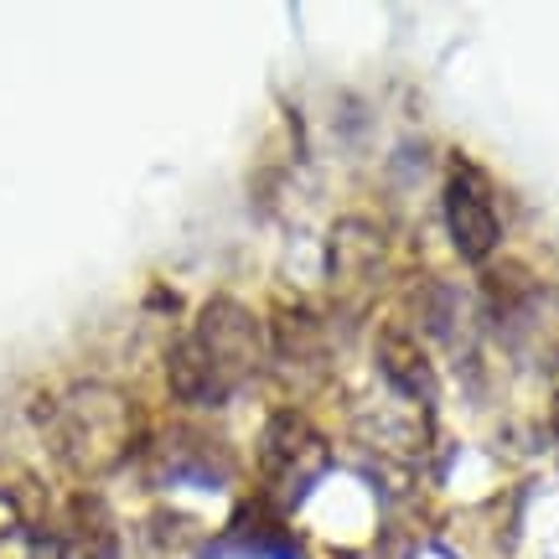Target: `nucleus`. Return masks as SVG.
I'll return each instance as SVG.
<instances>
[{
    "label": "nucleus",
    "mask_w": 559,
    "mask_h": 559,
    "mask_svg": "<svg viewBox=\"0 0 559 559\" xmlns=\"http://www.w3.org/2000/svg\"><path fill=\"white\" fill-rule=\"evenodd\" d=\"M440 207H445V234L456 243V254L466 264H487L502 243V218H498V198H492V181L481 166H472L466 156L451 160L445 171V192H440Z\"/></svg>",
    "instance_id": "obj_3"
},
{
    "label": "nucleus",
    "mask_w": 559,
    "mask_h": 559,
    "mask_svg": "<svg viewBox=\"0 0 559 559\" xmlns=\"http://www.w3.org/2000/svg\"><path fill=\"white\" fill-rule=\"evenodd\" d=\"M47 445L73 472H104L130 451V404L115 389H73L47 409Z\"/></svg>",
    "instance_id": "obj_2"
},
{
    "label": "nucleus",
    "mask_w": 559,
    "mask_h": 559,
    "mask_svg": "<svg viewBox=\"0 0 559 559\" xmlns=\"http://www.w3.org/2000/svg\"><path fill=\"white\" fill-rule=\"evenodd\" d=\"M58 555L62 559H120V539H115V519L94 492L68 498L58 523Z\"/></svg>",
    "instance_id": "obj_6"
},
{
    "label": "nucleus",
    "mask_w": 559,
    "mask_h": 559,
    "mask_svg": "<svg viewBox=\"0 0 559 559\" xmlns=\"http://www.w3.org/2000/svg\"><path fill=\"white\" fill-rule=\"evenodd\" d=\"M264 368V326L234 296H213L166 358V383L192 409H218Z\"/></svg>",
    "instance_id": "obj_1"
},
{
    "label": "nucleus",
    "mask_w": 559,
    "mask_h": 559,
    "mask_svg": "<svg viewBox=\"0 0 559 559\" xmlns=\"http://www.w3.org/2000/svg\"><path fill=\"white\" fill-rule=\"evenodd\" d=\"M383 270V234L368 218H342L326 239V275L337 290L347 285H368Z\"/></svg>",
    "instance_id": "obj_5"
},
{
    "label": "nucleus",
    "mask_w": 559,
    "mask_h": 559,
    "mask_svg": "<svg viewBox=\"0 0 559 559\" xmlns=\"http://www.w3.org/2000/svg\"><path fill=\"white\" fill-rule=\"evenodd\" d=\"M326 466V440L300 409H280L264 419L260 436V472L280 492H300Z\"/></svg>",
    "instance_id": "obj_4"
},
{
    "label": "nucleus",
    "mask_w": 559,
    "mask_h": 559,
    "mask_svg": "<svg viewBox=\"0 0 559 559\" xmlns=\"http://www.w3.org/2000/svg\"><path fill=\"white\" fill-rule=\"evenodd\" d=\"M379 368L400 394H409V400H419V404L436 400V368H430V358L415 347V337L400 332V326H389L379 337Z\"/></svg>",
    "instance_id": "obj_7"
}]
</instances>
